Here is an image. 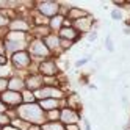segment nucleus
Returning a JSON list of instances; mask_svg holds the SVG:
<instances>
[{"label": "nucleus", "mask_w": 130, "mask_h": 130, "mask_svg": "<svg viewBox=\"0 0 130 130\" xmlns=\"http://www.w3.org/2000/svg\"><path fill=\"white\" fill-rule=\"evenodd\" d=\"M111 19L113 21H122L124 19V11L119 10V8H115V10H111Z\"/></svg>", "instance_id": "nucleus-26"}, {"label": "nucleus", "mask_w": 130, "mask_h": 130, "mask_svg": "<svg viewBox=\"0 0 130 130\" xmlns=\"http://www.w3.org/2000/svg\"><path fill=\"white\" fill-rule=\"evenodd\" d=\"M42 41H44V44H45V47L49 49V52L52 53L53 58H60V57H61L63 52H61V49H60V36H58L57 33L47 35Z\"/></svg>", "instance_id": "nucleus-11"}, {"label": "nucleus", "mask_w": 130, "mask_h": 130, "mask_svg": "<svg viewBox=\"0 0 130 130\" xmlns=\"http://www.w3.org/2000/svg\"><path fill=\"white\" fill-rule=\"evenodd\" d=\"M2 128H3V127H2V125H0V130H2Z\"/></svg>", "instance_id": "nucleus-41"}, {"label": "nucleus", "mask_w": 130, "mask_h": 130, "mask_svg": "<svg viewBox=\"0 0 130 130\" xmlns=\"http://www.w3.org/2000/svg\"><path fill=\"white\" fill-rule=\"evenodd\" d=\"M60 8L61 2H58V0H39V2H35L33 10L44 16L45 19H52L57 14H60Z\"/></svg>", "instance_id": "nucleus-4"}, {"label": "nucleus", "mask_w": 130, "mask_h": 130, "mask_svg": "<svg viewBox=\"0 0 130 130\" xmlns=\"http://www.w3.org/2000/svg\"><path fill=\"white\" fill-rule=\"evenodd\" d=\"M86 41H88V42H96V41H97V28L91 30V31L86 35Z\"/></svg>", "instance_id": "nucleus-29"}, {"label": "nucleus", "mask_w": 130, "mask_h": 130, "mask_svg": "<svg viewBox=\"0 0 130 130\" xmlns=\"http://www.w3.org/2000/svg\"><path fill=\"white\" fill-rule=\"evenodd\" d=\"M28 130H42V128H41V125H30Z\"/></svg>", "instance_id": "nucleus-39"}, {"label": "nucleus", "mask_w": 130, "mask_h": 130, "mask_svg": "<svg viewBox=\"0 0 130 130\" xmlns=\"http://www.w3.org/2000/svg\"><path fill=\"white\" fill-rule=\"evenodd\" d=\"M0 100H2V104L8 108V111H14L17 110L22 104V92H16V91H5L0 94Z\"/></svg>", "instance_id": "nucleus-7"}, {"label": "nucleus", "mask_w": 130, "mask_h": 130, "mask_svg": "<svg viewBox=\"0 0 130 130\" xmlns=\"http://www.w3.org/2000/svg\"><path fill=\"white\" fill-rule=\"evenodd\" d=\"M85 64H88V60H86V58H80V60L75 61V64H74V66H75L77 69H80V68L85 66Z\"/></svg>", "instance_id": "nucleus-31"}, {"label": "nucleus", "mask_w": 130, "mask_h": 130, "mask_svg": "<svg viewBox=\"0 0 130 130\" xmlns=\"http://www.w3.org/2000/svg\"><path fill=\"white\" fill-rule=\"evenodd\" d=\"M66 127V130H82L80 124H69V125H64Z\"/></svg>", "instance_id": "nucleus-34"}, {"label": "nucleus", "mask_w": 130, "mask_h": 130, "mask_svg": "<svg viewBox=\"0 0 130 130\" xmlns=\"http://www.w3.org/2000/svg\"><path fill=\"white\" fill-rule=\"evenodd\" d=\"M52 31L49 28V25H36V27H31V30H30V36L35 39H44Z\"/></svg>", "instance_id": "nucleus-18"}, {"label": "nucleus", "mask_w": 130, "mask_h": 130, "mask_svg": "<svg viewBox=\"0 0 130 130\" xmlns=\"http://www.w3.org/2000/svg\"><path fill=\"white\" fill-rule=\"evenodd\" d=\"M17 118L24 119L25 122L31 125H42L45 122V113L41 110V107L36 104H22L17 110H14Z\"/></svg>", "instance_id": "nucleus-1"}, {"label": "nucleus", "mask_w": 130, "mask_h": 130, "mask_svg": "<svg viewBox=\"0 0 130 130\" xmlns=\"http://www.w3.org/2000/svg\"><path fill=\"white\" fill-rule=\"evenodd\" d=\"M11 125H13V127H16L17 130H28L31 124L25 122L24 119H21V118H17V116H16V118H13V119H11Z\"/></svg>", "instance_id": "nucleus-19"}, {"label": "nucleus", "mask_w": 130, "mask_h": 130, "mask_svg": "<svg viewBox=\"0 0 130 130\" xmlns=\"http://www.w3.org/2000/svg\"><path fill=\"white\" fill-rule=\"evenodd\" d=\"M57 35L60 36L61 39H68V41H71V42H74V44L78 42V41L82 39V35H80L75 28H74L71 24H66Z\"/></svg>", "instance_id": "nucleus-13"}, {"label": "nucleus", "mask_w": 130, "mask_h": 130, "mask_svg": "<svg viewBox=\"0 0 130 130\" xmlns=\"http://www.w3.org/2000/svg\"><path fill=\"white\" fill-rule=\"evenodd\" d=\"M8 63H10L8 57H5V55H0V68H6Z\"/></svg>", "instance_id": "nucleus-33"}, {"label": "nucleus", "mask_w": 130, "mask_h": 130, "mask_svg": "<svg viewBox=\"0 0 130 130\" xmlns=\"http://www.w3.org/2000/svg\"><path fill=\"white\" fill-rule=\"evenodd\" d=\"M83 119L82 111L77 110H71L68 107H63L60 110V122H63L64 125H69V124H80V121Z\"/></svg>", "instance_id": "nucleus-9"}, {"label": "nucleus", "mask_w": 130, "mask_h": 130, "mask_svg": "<svg viewBox=\"0 0 130 130\" xmlns=\"http://www.w3.org/2000/svg\"><path fill=\"white\" fill-rule=\"evenodd\" d=\"M60 110L47 111V113H45V121H47V122H57V121H60Z\"/></svg>", "instance_id": "nucleus-22"}, {"label": "nucleus", "mask_w": 130, "mask_h": 130, "mask_svg": "<svg viewBox=\"0 0 130 130\" xmlns=\"http://www.w3.org/2000/svg\"><path fill=\"white\" fill-rule=\"evenodd\" d=\"M128 104H130L128 97L124 94V92H121V108H122V110H125V108L128 107Z\"/></svg>", "instance_id": "nucleus-30"}, {"label": "nucleus", "mask_w": 130, "mask_h": 130, "mask_svg": "<svg viewBox=\"0 0 130 130\" xmlns=\"http://www.w3.org/2000/svg\"><path fill=\"white\" fill-rule=\"evenodd\" d=\"M0 55H5L6 57V49H5V41L0 39Z\"/></svg>", "instance_id": "nucleus-35"}, {"label": "nucleus", "mask_w": 130, "mask_h": 130, "mask_svg": "<svg viewBox=\"0 0 130 130\" xmlns=\"http://www.w3.org/2000/svg\"><path fill=\"white\" fill-rule=\"evenodd\" d=\"M8 124H11V116L8 115V111H6V113H0V125L5 127Z\"/></svg>", "instance_id": "nucleus-28"}, {"label": "nucleus", "mask_w": 130, "mask_h": 130, "mask_svg": "<svg viewBox=\"0 0 130 130\" xmlns=\"http://www.w3.org/2000/svg\"><path fill=\"white\" fill-rule=\"evenodd\" d=\"M122 130H130V116H128V119L124 122V125H122Z\"/></svg>", "instance_id": "nucleus-37"}, {"label": "nucleus", "mask_w": 130, "mask_h": 130, "mask_svg": "<svg viewBox=\"0 0 130 130\" xmlns=\"http://www.w3.org/2000/svg\"><path fill=\"white\" fill-rule=\"evenodd\" d=\"M88 16H91V13L88 10H85V8H82V6H71L69 11L66 13V19L69 22H74V21L83 19V17H88Z\"/></svg>", "instance_id": "nucleus-16"}, {"label": "nucleus", "mask_w": 130, "mask_h": 130, "mask_svg": "<svg viewBox=\"0 0 130 130\" xmlns=\"http://www.w3.org/2000/svg\"><path fill=\"white\" fill-rule=\"evenodd\" d=\"M74 47V42H71V41H68V39H61L60 38V49H61V52L64 53V52H68V50H71Z\"/></svg>", "instance_id": "nucleus-24"}, {"label": "nucleus", "mask_w": 130, "mask_h": 130, "mask_svg": "<svg viewBox=\"0 0 130 130\" xmlns=\"http://www.w3.org/2000/svg\"><path fill=\"white\" fill-rule=\"evenodd\" d=\"M11 17L6 11H0V30H8V25H10Z\"/></svg>", "instance_id": "nucleus-21"}, {"label": "nucleus", "mask_w": 130, "mask_h": 130, "mask_svg": "<svg viewBox=\"0 0 130 130\" xmlns=\"http://www.w3.org/2000/svg\"><path fill=\"white\" fill-rule=\"evenodd\" d=\"M2 130H17V128H16V127H13L11 124H8V125H5V127H3Z\"/></svg>", "instance_id": "nucleus-38"}, {"label": "nucleus", "mask_w": 130, "mask_h": 130, "mask_svg": "<svg viewBox=\"0 0 130 130\" xmlns=\"http://www.w3.org/2000/svg\"><path fill=\"white\" fill-rule=\"evenodd\" d=\"M30 35L28 33H19V31H6L5 35V49H6V57H11L13 53H17L21 50H27L30 42Z\"/></svg>", "instance_id": "nucleus-2"}, {"label": "nucleus", "mask_w": 130, "mask_h": 130, "mask_svg": "<svg viewBox=\"0 0 130 130\" xmlns=\"http://www.w3.org/2000/svg\"><path fill=\"white\" fill-rule=\"evenodd\" d=\"M42 130H66V127H64L63 122H60V121H57V122H45L41 125Z\"/></svg>", "instance_id": "nucleus-20"}, {"label": "nucleus", "mask_w": 130, "mask_h": 130, "mask_svg": "<svg viewBox=\"0 0 130 130\" xmlns=\"http://www.w3.org/2000/svg\"><path fill=\"white\" fill-rule=\"evenodd\" d=\"M31 19H30V11L21 14L17 11V14L10 21V25H8V31H19V33H28L31 30Z\"/></svg>", "instance_id": "nucleus-6"}, {"label": "nucleus", "mask_w": 130, "mask_h": 130, "mask_svg": "<svg viewBox=\"0 0 130 130\" xmlns=\"http://www.w3.org/2000/svg\"><path fill=\"white\" fill-rule=\"evenodd\" d=\"M66 24H71L68 19H66V16H63V14H57L55 17H52V19H49V28L52 33H58L61 28Z\"/></svg>", "instance_id": "nucleus-17"}, {"label": "nucleus", "mask_w": 130, "mask_h": 130, "mask_svg": "<svg viewBox=\"0 0 130 130\" xmlns=\"http://www.w3.org/2000/svg\"><path fill=\"white\" fill-rule=\"evenodd\" d=\"M105 49L110 52V53H113L115 52V44H113V38H111V33H108L105 36Z\"/></svg>", "instance_id": "nucleus-25"}, {"label": "nucleus", "mask_w": 130, "mask_h": 130, "mask_svg": "<svg viewBox=\"0 0 130 130\" xmlns=\"http://www.w3.org/2000/svg\"><path fill=\"white\" fill-rule=\"evenodd\" d=\"M24 78H25V89H28V91H31V92L38 91L39 88L44 86V78H42L36 71L27 72L25 75H24Z\"/></svg>", "instance_id": "nucleus-10"}, {"label": "nucleus", "mask_w": 130, "mask_h": 130, "mask_svg": "<svg viewBox=\"0 0 130 130\" xmlns=\"http://www.w3.org/2000/svg\"><path fill=\"white\" fill-rule=\"evenodd\" d=\"M125 24H128V25H130V16H128V19L125 21Z\"/></svg>", "instance_id": "nucleus-40"}, {"label": "nucleus", "mask_w": 130, "mask_h": 130, "mask_svg": "<svg viewBox=\"0 0 130 130\" xmlns=\"http://www.w3.org/2000/svg\"><path fill=\"white\" fill-rule=\"evenodd\" d=\"M8 78L10 75H0V94L8 91Z\"/></svg>", "instance_id": "nucleus-27"}, {"label": "nucleus", "mask_w": 130, "mask_h": 130, "mask_svg": "<svg viewBox=\"0 0 130 130\" xmlns=\"http://www.w3.org/2000/svg\"><path fill=\"white\" fill-rule=\"evenodd\" d=\"M31 38V36H30ZM27 50H28V53L31 55V58H33V63L38 64L39 61L42 60H47L52 57V53L49 52V49L45 47V44L42 39H35L31 38L30 42H28V47H27Z\"/></svg>", "instance_id": "nucleus-3"}, {"label": "nucleus", "mask_w": 130, "mask_h": 130, "mask_svg": "<svg viewBox=\"0 0 130 130\" xmlns=\"http://www.w3.org/2000/svg\"><path fill=\"white\" fill-rule=\"evenodd\" d=\"M122 35L130 36V25H128V24H125V25H124V28H122Z\"/></svg>", "instance_id": "nucleus-36"}, {"label": "nucleus", "mask_w": 130, "mask_h": 130, "mask_svg": "<svg viewBox=\"0 0 130 130\" xmlns=\"http://www.w3.org/2000/svg\"><path fill=\"white\" fill-rule=\"evenodd\" d=\"M83 124H85V127H83V130H92V127H91V121L88 119V118H85V116H83Z\"/></svg>", "instance_id": "nucleus-32"}, {"label": "nucleus", "mask_w": 130, "mask_h": 130, "mask_svg": "<svg viewBox=\"0 0 130 130\" xmlns=\"http://www.w3.org/2000/svg\"><path fill=\"white\" fill-rule=\"evenodd\" d=\"M38 105L41 107V110L44 113L47 111H52V110H60L64 107V99L60 100V99H44V100H39Z\"/></svg>", "instance_id": "nucleus-15"}, {"label": "nucleus", "mask_w": 130, "mask_h": 130, "mask_svg": "<svg viewBox=\"0 0 130 130\" xmlns=\"http://www.w3.org/2000/svg\"><path fill=\"white\" fill-rule=\"evenodd\" d=\"M8 91H16V92H24L25 91V78L24 75L19 74H10V78H8Z\"/></svg>", "instance_id": "nucleus-14"}, {"label": "nucleus", "mask_w": 130, "mask_h": 130, "mask_svg": "<svg viewBox=\"0 0 130 130\" xmlns=\"http://www.w3.org/2000/svg\"><path fill=\"white\" fill-rule=\"evenodd\" d=\"M22 100H24V104H36V97H35V92L28 91V89H25L22 92Z\"/></svg>", "instance_id": "nucleus-23"}, {"label": "nucleus", "mask_w": 130, "mask_h": 130, "mask_svg": "<svg viewBox=\"0 0 130 130\" xmlns=\"http://www.w3.org/2000/svg\"><path fill=\"white\" fill-rule=\"evenodd\" d=\"M64 107H68L71 110H77V111H83V102L78 92L75 91H69L66 97H64Z\"/></svg>", "instance_id": "nucleus-12"}, {"label": "nucleus", "mask_w": 130, "mask_h": 130, "mask_svg": "<svg viewBox=\"0 0 130 130\" xmlns=\"http://www.w3.org/2000/svg\"><path fill=\"white\" fill-rule=\"evenodd\" d=\"M36 71L41 77L44 78H49V77H58L61 75V69H60V64H58V58H47V60H42L36 64Z\"/></svg>", "instance_id": "nucleus-5"}, {"label": "nucleus", "mask_w": 130, "mask_h": 130, "mask_svg": "<svg viewBox=\"0 0 130 130\" xmlns=\"http://www.w3.org/2000/svg\"><path fill=\"white\" fill-rule=\"evenodd\" d=\"M71 25L83 36V35H88L91 30H94L96 27H97V19L91 14L88 17H83V19H78V21L71 22Z\"/></svg>", "instance_id": "nucleus-8"}]
</instances>
